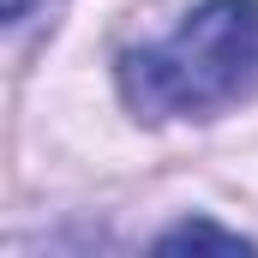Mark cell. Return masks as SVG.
Listing matches in <instances>:
<instances>
[{"label": "cell", "instance_id": "obj_1", "mask_svg": "<svg viewBox=\"0 0 258 258\" xmlns=\"http://www.w3.org/2000/svg\"><path fill=\"white\" fill-rule=\"evenodd\" d=\"M120 96L138 120H204L258 96V0H204L162 42L126 48Z\"/></svg>", "mask_w": 258, "mask_h": 258}, {"label": "cell", "instance_id": "obj_2", "mask_svg": "<svg viewBox=\"0 0 258 258\" xmlns=\"http://www.w3.org/2000/svg\"><path fill=\"white\" fill-rule=\"evenodd\" d=\"M180 246H216V252H252V240L246 234H234V228H216V222H174L168 234H156V252H180Z\"/></svg>", "mask_w": 258, "mask_h": 258}, {"label": "cell", "instance_id": "obj_3", "mask_svg": "<svg viewBox=\"0 0 258 258\" xmlns=\"http://www.w3.org/2000/svg\"><path fill=\"white\" fill-rule=\"evenodd\" d=\"M54 6H60V0H0V18L18 30V24H30L36 12H54Z\"/></svg>", "mask_w": 258, "mask_h": 258}]
</instances>
